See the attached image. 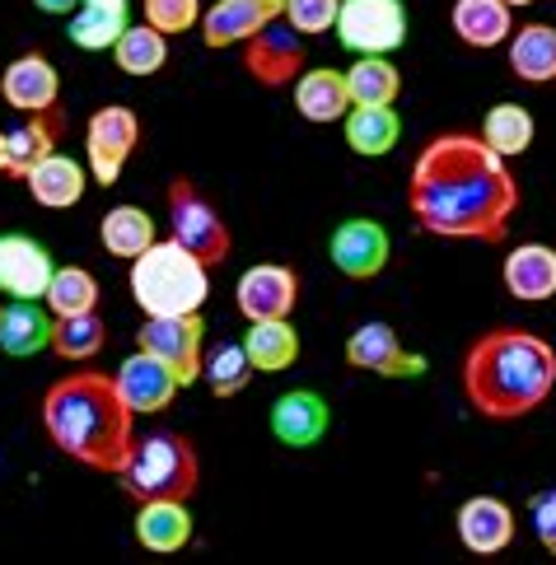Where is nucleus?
<instances>
[{
	"instance_id": "1",
	"label": "nucleus",
	"mask_w": 556,
	"mask_h": 565,
	"mask_svg": "<svg viewBox=\"0 0 556 565\" xmlns=\"http://www.w3.org/2000/svg\"><path fill=\"white\" fill-rule=\"evenodd\" d=\"M407 206L416 225L435 238L505 244L524 192L510 173V159L495 154L482 136L440 131L426 140L411 164Z\"/></svg>"
},
{
	"instance_id": "2",
	"label": "nucleus",
	"mask_w": 556,
	"mask_h": 565,
	"mask_svg": "<svg viewBox=\"0 0 556 565\" xmlns=\"http://www.w3.org/2000/svg\"><path fill=\"white\" fill-rule=\"evenodd\" d=\"M43 430L71 462L89 472H122L136 449V412L113 374L75 370L43 393Z\"/></svg>"
},
{
	"instance_id": "3",
	"label": "nucleus",
	"mask_w": 556,
	"mask_h": 565,
	"mask_svg": "<svg viewBox=\"0 0 556 565\" xmlns=\"http://www.w3.org/2000/svg\"><path fill=\"white\" fill-rule=\"evenodd\" d=\"M459 383L482 420L533 416L556 393V347L528 328H491L468 347Z\"/></svg>"
},
{
	"instance_id": "4",
	"label": "nucleus",
	"mask_w": 556,
	"mask_h": 565,
	"mask_svg": "<svg viewBox=\"0 0 556 565\" xmlns=\"http://www.w3.org/2000/svg\"><path fill=\"white\" fill-rule=\"evenodd\" d=\"M131 299L146 318L159 313H202L211 299V267L178 238H154V244L131 257Z\"/></svg>"
},
{
	"instance_id": "5",
	"label": "nucleus",
	"mask_w": 556,
	"mask_h": 565,
	"mask_svg": "<svg viewBox=\"0 0 556 565\" xmlns=\"http://www.w3.org/2000/svg\"><path fill=\"white\" fill-rule=\"evenodd\" d=\"M122 491L146 504V500H192L202 487V458H196L192 439L178 430H154L146 439H136V449L127 458Z\"/></svg>"
},
{
	"instance_id": "6",
	"label": "nucleus",
	"mask_w": 556,
	"mask_h": 565,
	"mask_svg": "<svg viewBox=\"0 0 556 565\" xmlns=\"http://www.w3.org/2000/svg\"><path fill=\"white\" fill-rule=\"evenodd\" d=\"M164 201H169V238L192 248L206 267H221V262L234 253V234L225 225V215L211 206V196L196 188L192 178L178 173L164 192Z\"/></svg>"
},
{
	"instance_id": "7",
	"label": "nucleus",
	"mask_w": 556,
	"mask_h": 565,
	"mask_svg": "<svg viewBox=\"0 0 556 565\" xmlns=\"http://www.w3.org/2000/svg\"><path fill=\"white\" fill-rule=\"evenodd\" d=\"M336 38L355 56H393L407 43V6L403 0H342Z\"/></svg>"
},
{
	"instance_id": "8",
	"label": "nucleus",
	"mask_w": 556,
	"mask_h": 565,
	"mask_svg": "<svg viewBox=\"0 0 556 565\" xmlns=\"http://www.w3.org/2000/svg\"><path fill=\"white\" fill-rule=\"evenodd\" d=\"M136 347L159 355L164 365L178 374V383H196L206 365V322L202 313H159L146 318L141 332H136Z\"/></svg>"
},
{
	"instance_id": "9",
	"label": "nucleus",
	"mask_w": 556,
	"mask_h": 565,
	"mask_svg": "<svg viewBox=\"0 0 556 565\" xmlns=\"http://www.w3.org/2000/svg\"><path fill=\"white\" fill-rule=\"evenodd\" d=\"M141 146V117H136L127 104H108L98 108L85 122V164L94 173L98 188H113L122 178L127 159Z\"/></svg>"
},
{
	"instance_id": "10",
	"label": "nucleus",
	"mask_w": 556,
	"mask_h": 565,
	"mask_svg": "<svg viewBox=\"0 0 556 565\" xmlns=\"http://www.w3.org/2000/svg\"><path fill=\"white\" fill-rule=\"evenodd\" d=\"M244 71L263 89H286L304 75V33L290 19H271L267 29H257L244 43Z\"/></svg>"
},
{
	"instance_id": "11",
	"label": "nucleus",
	"mask_w": 556,
	"mask_h": 565,
	"mask_svg": "<svg viewBox=\"0 0 556 565\" xmlns=\"http://www.w3.org/2000/svg\"><path fill=\"white\" fill-rule=\"evenodd\" d=\"M328 257L346 280H374V276H384V267H388L393 238H388V230L379 225V220L351 215V220H342V225L332 230Z\"/></svg>"
},
{
	"instance_id": "12",
	"label": "nucleus",
	"mask_w": 556,
	"mask_h": 565,
	"mask_svg": "<svg viewBox=\"0 0 556 565\" xmlns=\"http://www.w3.org/2000/svg\"><path fill=\"white\" fill-rule=\"evenodd\" d=\"M346 365L361 374H379V379H421L426 355L407 351L384 318H370L346 337Z\"/></svg>"
},
{
	"instance_id": "13",
	"label": "nucleus",
	"mask_w": 556,
	"mask_h": 565,
	"mask_svg": "<svg viewBox=\"0 0 556 565\" xmlns=\"http://www.w3.org/2000/svg\"><path fill=\"white\" fill-rule=\"evenodd\" d=\"M62 131H66L62 108L38 113V117H19L14 127H0V173L24 183V178L62 146Z\"/></svg>"
},
{
	"instance_id": "14",
	"label": "nucleus",
	"mask_w": 556,
	"mask_h": 565,
	"mask_svg": "<svg viewBox=\"0 0 556 565\" xmlns=\"http://www.w3.org/2000/svg\"><path fill=\"white\" fill-rule=\"evenodd\" d=\"M234 305L248 322L290 318L295 305H300V276H295V267H281V262H257V267H248L238 276Z\"/></svg>"
},
{
	"instance_id": "15",
	"label": "nucleus",
	"mask_w": 556,
	"mask_h": 565,
	"mask_svg": "<svg viewBox=\"0 0 556 565\" xmlns=\"http://www.w3.org/2000/svg\"><path fill=\"white\" fill-rule=\"evenodd\" d=\"M0 98H6L19 117L52 113L56 98H62V75H56V66L43 52H24L6 66V75H0Z\"/></svg>"
},
{
	"instance_id": "16",
	"label": "nucleus",
	"mask_w": 556,
	"mask_h": 565,
	"mask_svg": "<svg viewBox=\"0 0 556 565\" xmlns=\"http://www.w3.org/2000/svg\"><path fill=\"white\" fill-rule=\"evenodd\" d=\"M56 262L29 234H0V295L10 299H43L52 286Z\"/></svg>"
},
{
	"instance_id": "17",
	"label": "nucleus",
	"mask_w": 556,
	"mask_h": 565,
	"mask_svg": "<svg viewBox=\"0 0 556 565\" xmlns=\"http://www.w3.org/2000/svg\"><path fill=\"white\" fill-rule=\"evenodd\" d=\"M117 388H122V397H127V407L136 412V416H154V412H164L169 402L178 397V374L164 365L159 355H150V351H141L136 347L122 365H117Z\"/></svg>"
},
{
	"instance_id": "18",
	"label": "nucleus",
	"mask_w": 556,
	"mask_h": 565,
	"mask_svg": "<svg viewBox=\"0 0 556 565\" xmlns=\"http://www.w3.org/2000/svg\"><path fill=\"white\" fill-rule=\"evenodd\" d=\"M286 14V0H215L202 14V43L211 52L221 47H244L257 29Z\"/></svg>"
},
{
	"instance_id": "19",
	"label": "nucleus",
	"mask_w": 556,
	"mask_h": 565,
	"mask_svg": "<svg viewBox=\"0 0 556 565\" xmlns=\"http://www.w3.org/2000/svg\"><path fill=\"white\" fill-rule=\"evenodd\" d=\"M271 435L276 444H286V449H313L318 439L328 435L332 426V407L323 402V393L313 388H290L271 402Z\"/></svg>"
},
{
	"instance_id": "20",
	"label": "nucleus",
	"mask_w": 556,
	"mask_h": 565,
	"mask_svg": "<svg viewBox=\"0 0 556 565\" xmlns=\"http://www.w3.org/2000/svg\"><path fill=\"white\" fill-rule=\"evenodd\" d=\"M453 529L472 556H501L514 542V510L501 495H468L453 514Z\"/></svg>"
},
{
	"instance_id": "21",
	"label": "nucleus",
	"mask_w": 556,
	"mask_h": 565,
	"mask_svg": "<svg viewBox=\"0 0 556 565\" xmlns=\"http://www.w3.org/2000/svg\"><path fill=\"white\" fill-rule=\"evenodd\" d=\"M501 280H505L510 299H520V305H543V299L556 295V248H547V244L510 248L501 262Z\"/></svg>"
},
{
	"instance_id": "22",
	"label": "nucleus",
	"mask_w": 556,
	"mask_h": 565,
	"mask_svg": "<svg viewBox=\"0 0 556 565\" xmlns=\"http://www.w3.org/2000/svg\"><path fill=\"white\" fill-rule=\"evenodd\" d=\"M24 188H29V196L38 201V206H47V211H71V206H79V201H85L89 173H85V164H79V159L52 150L43 164H38V169L24 178Z\"/></svg>"
},
{
	"instance_id": "23",
	"label": "nucleus",
	"mask_w": 556,
	"mask_h": 565,
	"mask_svg": "<svg viewBox=\"0 0 556 565\" xmlns=\"http://www.w3.org/2000/svg\"><path fill=\"white\" fill-rule=\"evenodd\" d=\"M136 542L150 556H173L192 542V510L188 500H146L136 510Z\"/></svg>"
},
{
	"instance_id": "24",
	"label": "nucleus",
	"mask_w": 556,
	"mask_h": 565,
	"mask_svg": "<svg viewBox=\"0 0 556 565\" xmlns=\"http://www.w3.org/2000/svg\"><path fill=\"white\" fill-rule=\"evenodd\" d=\"M449 24H453V33H459L463 47L491 52V47L510 43V33H514V10L505 6V0H453Z\"/></svg>"
},
{
	"instance_id": "25",
	"label": "nucleus",
	"mask_w": 556,
	"mask_h": 565,
	"mask_svg": "<svg viewBox=\"0 0 556 565\" xmlns=\"http://www.w3.org/2000/svg\"><path fill=\"white\" fill-rule=\"evenodd\" d=\"M295 108H300L304 122L313 127H332L351 113V89H346V71L318 66L295 79Z\"/></svg>"
},
{
	"instance_id": "26",
	"label": "nucleus",
	"mask_w": 556,
	"mask_h": 565,
	"mask_svg": "<svg viewBox=\"0 0 556 565\" xmlns=\"http://www.w3.org/2000/svg\"><path fill=\"white\" fill-rule=\"evenodd\" d=\"M52 328H56V313L43 309L38 299H10L0 309V351L14 360H29L52 347Z\"/></svg>"
},
{
	"instance_id": "27",
	"label": "nucleus",
	"mask_w": 556,
	"mask_h": 565,
	"mask_svg": "<svg viewBox=\"0 0 556 565\" xmlns=\"http://www.w3.org/2000/svg\"><path fill=\"white\" fill-rule=\"evenodd\" d=\"M131 29V0H79L71 14V43L79 52H113Z\"/></svg>"
},
{
	"instance_id": "28",
	"label": "nucleus",
	"mask_w": 556,
	"mask_h": 565,
	"mask_svg": "<svg viewBox=\"0 0 556 565\" xmlns=\"http://www.w3.org/2000/svg\"><path fill=\"white\" fill-rule=\"evenodd\" d=\"M244 347H248V360L257 374H286V370H295V360H300V332H295L290 318H257V322H248Z\"/></svg>"
},
{
	"instance_id": "29",
	"label": "nucleus",
	"mask_w": 556,
	"mask_h": 565,
	"mask_svg": "<svg viewBox=\"0 0 556 565\" xmlns=\"http://www.w3.org/2000/svg\"><path fill=\"white\" fill-rule=\"evenodd\" d=\"M510 75L524 85H552L556 79V24H524L510 33Z\"/></svg>"
},
{
	"instance_id": "30",
	"label": "nucleus",
	"mask_w": 556,
	"mask_h": 565,
	"mask_svg": "<svg viewBox=\"0 0 556 565\" xmlns=\"http://www.w3.org/2000/svg\"><path fill=\"white\" fill-rule=\"evenodd\" d=\"M342 136L361 159H384V154H393L397 136H403V117L393 113V104H384V108H361L355 104L342 117Z\"/></svg>"
},
{
	"instance_id": "31",
	"label": "nucleus",
	"mask_w": 556,
	"mask_h": 565,
	"mask_svg": "<svg viewBox=\"0 0 556 565\" xmlns=\"http://www.w3.org/2000/svg\"><path fill=\"white\" fill-rule=\"evenodd\" d=\"M113 62L122 75H136V79H150L169 66V33H159L154 24H131L113 47Z\"/></svg>"
},
{
	"instance_id": "32",
	"label": "nucleus",
	"mask_w": 556,
	"mask_h": 565,
	"mask_svg": "<svg viewBox=\"0 0 556 565\" xmlns=\"http://www.w3.org/2000/svg\"><path fill=\"white\" fill-rule=\"evenodd\" d=\"M346 89H351V108H384L397 104L403 94V71L388 56H355V66L346 71Z\"/></svg>"
},
{
	"instance_id": "33",
	"label": "nucleus",
	"mask_w": 556,
	"mask_h": 565,
	"mask_svg": "<svg viewBox=\"0 0 556 565\" xmlns=\"http://www.w3.org/2000/svg\"><path fill=\"white\" fill-rule=\"evenodd\" d=\"M98 238H104V248L113 257H141L150 244H154V220L131 206V201H122V206H113L104 220H98Z\"/></svg>"
},
{
	"instance_id": "34",
	"label": "nucleus",
	"mask_w": 556,
	"mask_h": 565,
	"mask_svg": "<svg viewBox=\"0 0 556 565\" xmlns=\"http://www.w3.org/2000/svg\"><path fill=\"white\" fill-rule=\"evenodd\" d=\"M533 136H538L533 113L524 104H510V98H505V104H495V108H487V117H482V140L495 154H505V159L528 154Z\"/></svg>"
},
{
	"instance_id": "35",
	"label": "nucleus",
	"mask_w": 556,
	"mask_h": 565,
	"mask_svg": "<svg viewBox=\"0 0 556 565\" xmlns=\"http://www.w3.org/2000/svg\"><path fill=\"white\" fill-rule=\"evenodd\" d=\"M253 360L244 341H215L206 351V365H202V383L211 388V397H238L253 379Z\"/></svg>"
},
{
	"instance_id": "36",
	"label": "nucleus",
	"mask_w": 556,
	"mask_h": 565,
	"mask_svg": "<svg viewBox=\"0 0 556 565\" xmlns=\"http://www.w3.org/2000/svg\"><path fill=\"white\" fill-rule=\"evenodd\" d=\"M104 341H108V322L98 309L66 313V318H56V328H52V351L62 360H94L104 351Z\"/></svg>"
},
{
	"instance_id": "37",
	"label": "nucleus",
	"mask_w": 556,
	"mask_h": 565,
	"mask_svg": "<svg viewBox=\"0 0 556 565\" xmlns=\"http://www.w3.org/2000/svg\"><path fill=\"white\" fill-rule=\"evenodd\" d=\"M98 299H104V290H98L94 271H85V267H56V271H52V286H47V295H43V305H47L56 318H66V313H89V309H98Z\"/></svg>"
},
{
	"instance_id": "38",
	"label": "nucleus",
	"mask_w": 556,
	"mask_h": 565,
	"mask_svg": "<svg viewBox=\"0 0 556 565\" xmlns=\"http://www.w3.org/2000/svg\"><path fill=\"white\" fill-rule=\"evenodd\" d=\"M202 0H146V24H154L159 33H188L202 24Z\"/></svg>"
},
{
	"instance_id": "39",
	"label": "nucleus",
	"mask_w": 556,
	"mask_h": 565,
	"mask_svg": "<svg viewBox=\"0 0 556 565\" xmlns=\"http://www.w3.org/2000/svg\"><path fill=\"white\" fill-rule=\"evenodd\" d=\"M336 10H342V0H286V19L304 38L332 33L336 29Z\"/></svg>"
},
{
	"instance_id": "40",
	"label": "nucleus",
	"mask_w": 556,
	"mask_h": 565,
	"mask_svg": "<svg viewBox=\"0 0 556 565\" xmlns=\"http://www.w3.org/2000/svg\"><path fill=\"white\" fill-rule=\"evenodd\" d=\"M528 519H533V537L538 547L556 561V491H538L528 500Z\"/></svg>"
},
{
	"instance_id": "41",
	"label": "nucleus",
	"mask_w": 556,
	"mask_h": 565,
	"mask_svg": "<svg viewBox=\"0 0 556 565\" xmlns=\"http://www.w3.org/2000/svg\"><path fill=\"white\" fill-rule=\"evenodd\" d=\"M33 6L43 10V14H75L79 0H33Z\"/></svg>"
},
{
	"instance_id": "42",
	"label": "nucleus",
	"mask_w": 556,
	"mask_h": 565,
	"mask_svg": "<svg viewBox=\"0 0 556 565\" xmlns=\"http://www.w3.org/2000/svg\"><path fill=\"white\" fill-rule=\"evenodd\" d=\"M510 10H528V6H538V0H505Z\"/></svg>"
},
{
	"instance_id": "43",
	"label": "nucleus",
	"mask_w": 556,
	"mask_h": 565,
	"mask_svg": "<svg viewBox=\"0 0 556 565\" xmlns=\"http://www.w3.org/2000/svg\"><path fill=\"white\" fill-rule=\"evenodd\" d=\"M0 309H6V305H0Z\"/></svg>"
}]
</instances>
